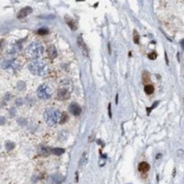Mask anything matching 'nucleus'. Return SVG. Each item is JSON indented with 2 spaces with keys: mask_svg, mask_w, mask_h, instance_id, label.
<instances>
[{
  "mask_svg": "<svg viewBox=\"0 0 184 184\" xmlns=\"http://www.w3.org/2000/svg\"><path fill=\"white\" fill-rule=\"evenodd\" d=\"M53 153L54 154V155H56V156H60V155H62V154H64V152H65V150L63 149V148H54V149H53Z\"/></svg>",
  "mask_w": 184,
  "mask_h": 184,
  "instance_id": "15",
  "label": "nucleus"
},
{
  "mask_svg": "<svg viewBox=\"0 0 184 184\" xmlns=\"http://www.w3.org/2000/svg\"><path fill=\"white\" fill-rule=\"evenodd\" d=\"M108 111H109V116H110V118H111L112 114H111V104L110 103H109V106H108Z\"/></svg>",
  "mask_w": 184,
  "mask_h": 184,
  "instance_id": "20",
  "label": "nucleus"
},
{
  "mask_svg": "<svg viewBox=\"0 0 184 184\" xmlns=\"http://www.w3.org/2000/svg\"><path fill=\"white\" fill-rule=\"evenodd\" d=\"M108 48H109V53L111 54V49H110V43H108Z\"/></svg>",
  "mask_w": 184,
  "mask_h": 184,
  "instance_id": "21",
  "label": "nucleus"
},
{
  "mask_svg": "<svg viewBox=\"0 0 184 184\" xmlns=\"http://www.w3.org/2000/svg\"><path fill=\"white\" fill-rule=\"evenodd\" d=\"M66 22H67V24L69 25V27H70L73 31H76L77 30V24H76V22L74 21L72 19H66Z\"/></svg>",
  "mask_w": 184,
  "mask_h": 184,
  "instance_id": "12",
  "label": "nucleus"
},
{
  "mask_svg": "<svg viewBox=\"0 0 184 184\" xmlns=\"http://www.w3.org/2000/svg\"><path fill=\"white\" fill-rule=\"evenodd\" d=\"M70 86L71 83L69 82H68V84H65V82L61 83L60 88L58 90V94H57V97L60 100H65L70 97Z\"/></svg>",
  "mask_w": 184,
  "mask_h": 184,
  "instance_id": "4",
  "label": "nucleus"
},
{
  "mask_svg": "<svg viewBox=\"0 0 184 184\" xmlns=\"http://www.w3.org/2000/svg\"><path fill=\"white\" fill-rule=\"evenodd\" d=\"M88 161V154L87 152H84L79 159V166L80 167H84V166L87 165Z\"/></svg>",
  "mask_w": 184,
  "mask_h": 184,
  "instance_id": "9",
  "label": "nucleus"
},
{
  "mask_svg": "<svg viewBox=\"0 0 184 184\" xmlns=\"http://www.w3.org/2000/svg\"><path fill=\"white\" fill-rule=\"evenodd\" d=\"M14 144L13 143H8V144H6V147H7V150H10V149H12L13 147H14Z\"/></svg>",
  "mask_w": 184,
  "mask_h": 184,
  "instance_id": "19",
  "label": "nucleus"
},
{
  "mask_svg": "<svg viewBox=\"0 0 184 184\" xmlns=\"http://www.w3.org/2000/svg\"><path fill=\"white\" fill-rule=\"evenodd\" d=\"M29 69L35 76H43L48 72V67L45 62L40 61V60H36V61H32V62L29 65Z\"/></svg>",
  "mask_w": 184,
  "mask_h": 184,
  "instance_id": "1",
  "label": "nucleus"
},
{
  "mask_svg": "<svg viewBox=\"0 0 184 184\" xmlns=\"http://www.w3.org/2000/svg\"><path fill=\"white\" fill-rule=\"evenodd\" d=\"M27 53H28L30 57L33 58V59H38L43 55L44 47L39 42H34L29 45L28 49H27Z\"/></svg>",
  "mask_w": 184,
  "mask_h": 184,
  "instance_id": "2",
  "label": "nucleus"
},
{
  "mask_svg": "<svg viewBox=\"0 0 184 184\" xmlns=\"http://www.w3.org/2000/svg\"><path fill=\"white\" fill-rule=\"evenodd\" d=\"M149 168H150V166L146 162H141L138 166V169L141 172H146V171L149 170Z\"/></svg>",
  "mask_w": 184,
  "mask_h": 184,
  "instance_id": "10",
  "label": "nucleus"
},
{
  "mask_svg": "<svg viewBox=\"0 0 184 184\" xmlns=\"http://www.w3.org/2000/svg\"><path fill=\"white\" fill-rule=\"evenodd\" d=\"M47 54H48L49 57L51 58V59H54V58H55L56 57V50H55V48H54V46H50L48 48V50H47Z\"/></svg>",
  "mask_w": 184,
  "mask_h": 184,
  "instance_id": "11",
  "label": "nucleus"
},
{
  "mask_svg": "<svg viewBox=\"0 0 184 184\" xmlns=\"http://www.w3.org/2000/svg\"><path fill=\"white\" fill-rule=\"evenodd\" d=\"M69 110H70V112L73 114V115L77 116V115H79V114L81 113V110H81V108H80L77 103L73 102V103L69 106Z\"/></svg>",
  "mask_w": 184,
  "mask_h": 184,
  "instance_id": "7",
  "label": "nucleus"
},
{
  "mask_svg": "<svg viewBox=\"0 0 184 184\" xmlns=\"http://www.w3.org/2000/svg\"><path fill=\"white\" fill-rule=\"evenodd\" d=\"M77 45H78V47L80 48V50L82 51L83 54H84V55H86V56H88V48H87V45L85 44V43L83 42L82 37H81V36L78 37V39H77Z\"/></svg>",
  "mask_w": 184,
  "mask_h": 184,
  "instance_id": "6",
  "label": "nucleus"
},
{
  "mask_svg": "<svg viewBox=\"0 0 184 184\" xmlns=\"http://www.w3.org/2000/svg\"><path fill=\"white\" fill-rule=\"evenodd\" d=\"M155 90V88H154L153 85H146L144 87V92L147 94V95H150L152 94Z\"/></svg>",
  "mask_w": 184,
  "mask_h": 184,
  "instance_id": "13",
  "label": "nucleus"
},
{
  "mask_svg": "<svg viewBox=\"0 0 184 184\" xmlns=\"http://www.w3.org/2000/svg\"><path fill=\"white\" fill-rule=\"evenodd\" d=\"M156 57H157V54H156V52H153V53H151V54H148V58H149L150 60L156 59Z\"/></svg>",
  "mask_w": 184,
  "mask_h": 184,
  "instance_id": "17",
  "label": "nucleus"
},
{
  "mask_svg": "<svg viewBox=\"0 0 184 184\" xmlns=\"http://www.w3.org/2000/svg\"><path fill=\"white\" fill-rule=\"evenodd\" d=\"M52 94H53V91H52L51 88L49 87L48 85H41L39 88H38V90H37V95L41 99H48L51 98Z\"/></svg>",
  "mask_w": 184,
  "mask_h": 184,
  "instance_id": "5",
  "label": "nucleus"
},
{
  "mask_svg": "<svg viewBox=\"0 0 184 184\" xmlns=\"http://www.w3.org/2000/svg\"><path fill=\"white\" fill-rule=\"evenodd\" d=\"M68 119V116H67V114L65 113V112H63L62 113V117H61V123H65L66 121H67Z\"/></svg>",
  "mask_w": 184,
  "mask_h": 184,
  "instance_id": "16",
  "label": "nucleus"
},
{
  "mask_svg": "<svg viewBox=\"0 0 184 184\" xmlns=\"http://www.w3.org/2000/svg\"><path fill=\"white\" fill-rule=\"evenodd\" d=\"M116 103H118V94L116 95Z\"/></svg>",
  "mask_w": 184,
  "mask_h": 184,
  "instance_id": "23",
  "label": "nucleus"
},
{
  "mask_svg": "<svg viewBox=\"0 0 184 184\" xmlns=\"http://www.w3.org/2000/svg\"><path fill=\"white\" fill-rule=\"evenodd\" d=\"M133 42H134L135 44H138L139 42H140V35L135 30L133 31Z\"/></svg>",
  "mask_w": 184,
  "mask_h": 184,
  "instance_id": "14",
  "label": "nucleus"
},
{
  "mask_svg": "<svg viewBox=\"0 0 184 184\" xmlns=\"http://www.w3.org/2000/svg\"><path fill=\"white\" fill-rule=\"evenodd\" d=\"M38 33L40 34V35H45V34L48 33V30H47V29L42 28V29H40V30L38 31Z\"/></svg>",
  "mask_w": 184,
  "mask_h": 184,
  "instance_id": "18",
  "label": "nucleus"
},
{
  "mask_svg": "<svg viewBox=\"0 0 184 184\" xmlns=\"http://www.w3.org/2000/svg\"><path fill=\"white\" fill-rule=\"evenodd\" d=\"M60 117H61L60 111L54 108H49L44 112V119L49 126H54V124H56L57 122L60 120Z\"/></svg>",
  "mask_w": 184,
  "mask_h": 184,
  "instance_id": "3",
  "label": "nucleus"
},
{
  "mask_svg": "<svg viewBox=\"0 0 184 184\" xmlns=\"http://www.w3.org/2000/svg\"><path fill=\"white\" fill-rule=\"evenodd\" d=\"M32 12V9L31 7H26V8H23L22 9H20V11L19 12L18 14V18L19 19H24L28 16L29 14H31Z\"/></svg>",
  "mask_w": 184,
  "mask_h": 184,
  "instance_id": "8",
  "label": "nucleus"
},
{
  "mask_svg": "<svg viewBox=\"0 0 184 184\" xmlns=\"http://www.w3.org/2000/svg\"><path fill=\"white\" fill-rule=\"evenodd\" d=\"M2 46H3V41L0 40V49L2 48Z\"/></svg>",
  "mask_w": 184,
  "mask_h": 184,
  "instance_id": "22",
  "label": "nucleus"
}]
</instances>
